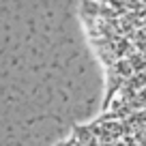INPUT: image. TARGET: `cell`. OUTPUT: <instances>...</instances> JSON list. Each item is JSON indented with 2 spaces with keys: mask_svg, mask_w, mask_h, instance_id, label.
Listing matches in <instances>:
<instances>
[{
  "mask_svg": "<svg viewBox=\"0 0 146 146\" xmlns=\"http://www.w3.org/2000/svg\"><path fill=\"white\" fill-rule=\"evenodd\" d=\"M58 146H146V110L105 108L78 125Z\"/></svg>",
  "mask_w": 146,
  "mask_h": 146,
  "instance_id": "obj_1",
  "label": "cell"
},
{
  "mask_svg": "<svg viewBox=\"0 0 146 146\" xmlns=\"http://www.w3.org/2000/svg\"><path fill=\"white\" fill-rule=\"evenodd\" d=\"M118 99L129 110H146V2L127 39Z\"/></svg>",
  "mask_w": 146,
  "mask_h": 146,
  "instance_id": "obj_2",
  "label": "cell"
}]
</instances>
